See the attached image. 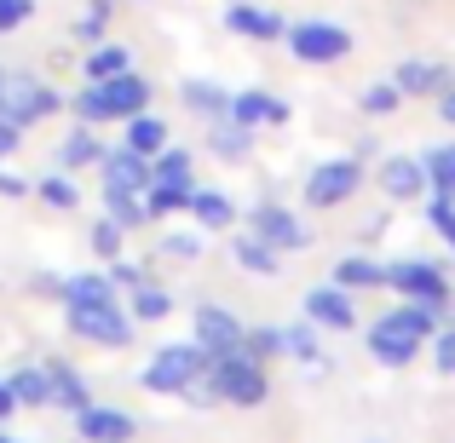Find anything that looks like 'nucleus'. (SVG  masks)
I'll list each match as a JSON object with an SVG mask.
<instances>
[{
	"instance_id": "nucleus-1",
	"label": "nucleus",
	"mask_w": 455,
	"mask_h": 443,
	"mask_svg": "<svg viewBox=\"0 0 455 443\" xmlns=\"http://www.w3.org/2000/svg\"><path fill=\"white\" fill-rule=\"evenodd\" d=\"M427 334H438V311L421 305V299H415V305H398V311H387V317H375V328H369V357L387 363V368H403V363H415Z\"/></svg>"
},
{
	"instance_id": "nucleus-2",
	"label": "nucleus",
	"mask_w": 455,
	"mask_h": 443,
	"mask_svg": "<svg viewBox=\"0 0 455 443\" xmlns=\"http://www.w3.org/2000/svg\"><path fill=\"white\" fill-rule=\"evenodd\" d=\"M208 386H213V398H220V403H236V409H254V403L271 398L266 363H259V357H248L243 345H236V352L208 357Z\"/></svg>"
},
{
	"instance_id": "nucleus-3",
	"label": "nucleus",
	"mask_w": 455,
	"mask_h": 443,
	"mask_svg": "<svg viewBox=\"0 0 455 443\" xmlns=\"http://www.w3.org/2000/svg\"><path fill=\"white\" fill-rule=\"evenodd\" d=\"M150 104V87L127 69V75H110V81H87V92L76 99L81 122H127Z\"/></svg>"
},
{
	"instance_id": "nucleus-4",
	"label": "nucleus",
	"mask_w": 455,
	"mask_h": 443,
	"mask_svg": "<svg viewBox=\"0 0 455 443\" xmlns=\"http://www.w3.org/2000/svg\"><path fill=\"white\" fill-rule=\"evenodd\" d=\"M196 375H208V352H202V345H167V352H156L145 363L139 386L156 392V398H179Z\"/></svg>"
},
{
	"instance_id": "nucleus-5",
	"label": "nucleus",
	"mask_w": 455,
	"mask_h": 443,
	"mask_svg": "<svg viewBox=\"0 0 455 443\" xmlns=\"http://www.w3.org/2000/svg\"><path fill=\"white\" fill-rule=\"evenodd\" d=\"M387 289H398V294L421 299V305H433V311L455 305L450 277H444L438 265H427V259H398V265H387Z\"/></svg>"
},
{
	"instance_id": "nucleus-6",
	"label": "nucleus",
	"mask_w": 455,
	"mask_h": 443,
	"mask_svg": "<svg viewBox=\"0 0 455 443\" xmlns=\"http://www.w3.org/2000/svg\"><path fill=\"white\" fill-rule=\"evenodd\" d=\"M58 104H64V99H58L46 81H35V75H0V115H12L18 127L52 115Z\"/></svg>"
},
{
	"instance_id": "nucleus-7",
	"label": "nucleus",
	"mask_w": 455,
	"mask_h": 443,
	"mask_svg": "<svg viewBox=\"0 0 455 443\" xmlns=\"http://www.w3.org/2000/svg\"><path fill=\"white\" fill-rule=\"evenodd\" d=\"M289 52L300 58V64H340V58L352 52V35H346L340 23H294Z\"/></svg>"
},
{
	"instance_id": "nucleus-8",
	"label": "nucleus",
	"mask_w": 455,
	"mask_h": 443,
	"mask_svg": "<svg viewBox=\"0 0 455 443\" xmlns=\"http://www.w3.org/2000/svg\"><path fill=\"white\" fill-rule=\"evenodd\" d=\"M69 328L81 334V340H92V345H127L133 334H127V317L116 311V299H92V305H69Z\"/></svg>"
},
{
	"instance_id": "nucleus-9",
	"label": "nucleus",
	"mask_w": 455,
	"mask_h": 443,
	"mask_svg": "<svg viewBox=\"0 0 455 443\" xmlns=\"http://www.w3.org/2000/svg\"><path fill=\"white\" fill-rule=\"evenodd\" d=\"M357 185H363V167L357 162H323L306 178V202L311 208H340V202L357 196Z\"/></svg>"
},
{
	"instance_id": "nucleus-10",
	"label": "nucleus",
	"mask_w": 455,
	"mask_h": 443,
	"mask_svg": "<svg viewBox=\"0 0 455 443\" xmlns=\"http://www.w3.org/2000/svg\"><path fill=\"white\" fill-rule=\"evenodd\" d=\"M254 236H259V242H271L277 254H294V248H306V242H311V231H306L300 219H294L289 208H277V202L254 208Z\"/></svg>"
},
{
	"instance_id": "nucleus-11",
	"label": "nucleus",
	"mask_w": 455,
	"mask_h": 443,
	"mask_svg": "<svg viewBox=\"0 0 455 443\" xmlns=\"http://www.w3.org/2000/svg\"><path fill=\"white\" fill-rule=\"evenodd\" d=\"M76 432L87 443H127L139 432V421L127 409H104V403H87V409H76Z\"/></svg>"
},
{
	"instance_id": "nucleus-12",
	"label": "nucleus",
	"mask_w": 455,
	"mask_h": 443,
	"mask_svg": "<svg viewBox=\"0 0 455 443\" xmlns=\"http://www.w3.org/2000/svg\"><path fill=\"white\" fill-rule=\"evenodd\" d=\"M243 334H248V328H243V322H236L225 305H202V311H196V345H202L208 357L236 352V345H243Z\"/></svg>"
},
{
	"instance_id": "nucleus-13",
	"label": "nucleus",
	"mask_w": 455,
	"mask_h": 443,
	"mask_svg": "<svg viewBox=\"0 0 455 443\" xmlns=\"http://www.w3.org/2000/svg\"><path fill=\"white\" fill-rule=\"evenodd\" d=\"M225 29H231V35H248V41H283V35H289V23H283V12H266V6H254V0H231Z\"/></svg>"
},
{
	"instance_id": "nucleus-14",
	"label": "nucleus",
	"mask_w": 455,
	"mask_h": 443,
	"mask_svg": "<svg viewBox=\"0 0 455 443\" xmlns=\"http://www.w3.org/2000/svg\"><path fill=\"white\" fill-rule=\"evenodd\" d=\"M225 115H231V122H243V127H283V122H289V104H283L277 99V92H236V99L231 104H225Z\"/></svg>"
},
{
	"instance_id": "nucleus-15",
	"label": "nucleus",
	"mask_w": 455,
	"mask_h": 443,
	"mask_svg": "<svg viewBox=\"0 0 455 443\" xmlns=\"http://www.w3.org/2000/svg\"><path fill=\"white\" fill-rule=\"evenodd\" d=\"M380 190H387L392 202H415L427 190L421 155H387V162H380Z\"/></svg>"
},
{
	"instance_id": "nucleus-16",
	"label": "nucleus",
	"mask_w": 455,
	"mask_h": 443,
	"mask_svg": "<svg viewBox=\"0 0 455 443\" xmlns=\"http://www.w3.org/2000/svg\"><path fill=\"white\" fill-rule=\"evenodd\" d=\"M145 185H150V155H139L133 145L104 155V190H139L145 196Z\"/></svg>"
},
{
	"instance_id": "nucleus-17",
	"label": "nucleus",
	"mask_w": 455,
	"mask_h": 443,
	"mask_svg": "<svg viewBox=\"0 0 455 443\" xmlns=\"http://www.w3.org/2000/svg\"><path fill=\"white\" fill-rule=\"evenodd\" d=\"M306 317L317 322V328H352L357 311H352V294H346L340 282H329V289H311L306 294Z\"/></svg>"
},
{
	"instance_id": "nucleus-18",
	"label": "nucleus",
	"mask_w": 455,
	"mask_h": 443,
	"mask_svg": "<svg viewBox=\"0 0 455 443\" xmlns=\"http://www.w3.org/2000/svg\"><path fill=\"white\" fill-rule=\"evenodd\" d=\"M392 81H398L403 99H410V92H444V87H450V69L433 64V58H403Z\"/></svg>"
},
{
	"instance_id": "nucleus-19",
	"label": "nucleus",
	"mask_w": 455,
	"mask_h": 443,
	"mask_svg": "<svg viewBox=\"0 0 455 443\" xmlns=\"http://www.w3.org/2000/svg\"><path fill=\"white\" fill-rule=\"evenodd\" d=\"M46 392H52V403H58V409H69V415H76V409H87V380H81V368H69V363H52V368H46Z\"/></svg>"
},
{
	"instance_id": "nucleus-20",
	"label": "nucleus",
	"mask_w": 455,
	"mask_h": 443,
	"mask_svg": "<svg viewBox=\"0 0 455 443\" xmlns=\"http://www.w3.org/2000/svg\"><path fill=\"white\" fill-rule=\"evenodd\" d=\"M254 127H243V122H231V115H213V133H208V145H213V155H225V162H243L248 155V145H254Z\"/></svg>"
},
{
	"instance_id": "nucleus-21",
	"label": "nucleus",
	"mask_w": 455,
	"mask_h": 443,
	"mask_svg": "<svg viewBox=\"0 0 455 443\" xmlns=\"http://www.w3.org/2000/svg\"><path fill=\"white\" fill-rule=\"evenodd\" d=\"M334 282H340L346 294H352V289H387V265L352 254V259H340V265H334Z\"/></svg>"
},
{
	"instance_id": "nucleus-22",
	"label": "nucleus",
	"mask_w": 455,
	"mask_h": 443,
	"mask_svg": "<svg viewBox=\"0 0 455 443\" xmlns=\"http://www.w3.org/2000/svg\"><path fill=\"white\" fill-rule=\"evenodd\" d=\"M190 213H196V225H208V231H225V225L236 219L225 190H190Z\"/></svg>"
},
{
	"instance_id": "nucleus-23",
	"label": "nucleus",
	"mask_w": 455,
	"mask_h": 443,
	"mask_svg": "<svg viewBox=\"0 0 455 443\" xmlns=\"http://www.w3.org/2000/svg\"><path fill=\"white\" fill-rule=\"evenodd\" d=\"M231 254H236V265L243 271H254V277H271V271L283 265V254L271 242H259V236H236L231 242Z\"/></svg>"
},
{
	"instance_id": "nucleus-24",
	"label": "nucleus",
	"mask_w": 455,
	"mask_h": 443,
	"mask_svg": "<svg viewBox=\"0 0 455 443\" xmlns=\"http://www.w3.org/2000/svg\"><path fill=\"white\" fill-rule=\"evenodd\" d=\"M127 145H133L139 155H156V150L167 145V127L156 122V115H145V110H139V115H127Z\"/></svg>"
},
{
	"instance_id": "nucleus-25",
	"label": "nucleus",
	"mask_w": 455,
	"mask_h": 443,
	"mask_svg": "<svg viewBox=\"0 0 455 443\" xmlns=\"http://www.w3.org/2000/svg\"><path fill=\"white\" fill-rule=\"evenodd\" d=\"M58 162L64 167H92V162H104V145L92 138V127H76V133L64 138V150H58Z\"/></svg>"
},
{
	"instance_id": "nucleus-26",
	"label": "nucleus",
	"mask_w": 455,
	"mask_h": 443,
	"mask_svg": "<svg viewBox=\"0 0 455 443\" xmlns=\"http://www.w3.org/2000/svg\"><path fill=\"white\" fill-rule=\"evenodd\" d=\"M150 178H162V185H190V150H156L150 155Z\"/></svg>"
},
{
	"instance_id": "nucleus-27",
	"label": "nucleus",
	"mask_w": 455,
	"mask_h": 443,
	"mask_svg": "<svg viewBox=\"0 0 455 443\" xmlns=\"http://www.w3.org/2000/svg\"><path fill=\"white\" fill-rule=\"evenodd\" d=\"M190 190H196V185H162V178H150V185H145V208H150V219H156V213H179V208H190Z\"/></svg>"
},
{
	"instance_id": "nucleus-28",
	"label": "nucleus",
	"mask_w": 455,
	"mask_h": 443,
	"mask_svg": "<svg viewBox=\"0 0 455 443\" xmlns=\"http://www.w3.org/2000/svg\"><path fill=\"white\" fill-rule=\"evenodd\" d=\"M12 398L29 403V409H46V403H52V392H46V368H18V375H12Z\"/></svg>"
},
{
	"instance_id": "nucleus-29",
	"label": "nucleus",
	"mask_w": 455,
	"mask_h": 443,
	"mask_svg": "<svg viewBox=\"0 0 455 443\" xmlns=\"http://www.w3.org/2000/svg\"><path fill=\"white\" fill-rule=\"evenodd\" d=\"M127 64H133V52H127V46H99V52L87 58V81H110V75H127Z\"/></svg>"
},
{
	"instance_id": "nucleus-30",
	"label": "nucleus",
	"mask_w": 455,
	"mask_h": 443,
	"mask_svg": "<svg viewBox=\"0 0 455 443\" xmlns=\"http://www.w3.org/2000/svg\"><path fill=\"white\" fill-rule=\"evenodd\" d=\"M185 104L196 115H225V104H231V92L213 87V81H185Z\"/></svg>"
},
{
	"instance_id": "nucleus-31",
	"label": "nucleus",
	"mask_w": 455,
	"mask_h": 443,
	"mask_svg": "<svg viewBox=\"0 0 455 443\" xmlns=\"http://www.w3.org/2000/svg\"><path fill=\"white\" fill-rule=\"evenodd\" d=\"M421 167H427V185L433 190H455V145H433L421 155Z\"/></svg>"
},
{
	"instance_id": "nucleus-32",
	"label": "nucleus",
	"mask_w": 455,
	"mask_h": 443,
	"mask_svg": "<svg viewBox=\"0 0 455 443\" xmlns=\"http://www.w3.org/2000/svg\"><path fill=\"white\" fill-rule=\"evenodd\" d=\"M104 202H110V219L122 225V231H127V225H145V219H150V208L139 202V190H104Z\"/></svg>"
},
{
	"instance_id": "nucleus-33",
	"label": "nucleus",
	"mask_w": 455,
	"mask_h": 443,
	"mask_svg": "<svg viewBox=\"0 0 455 443\" xmlns=\"http://www.w3.org/2000/svg\"><path fill=\"white\" fill-rule=\"evenodd\" d=\"M427 219H433V231L455 248V190H433V196H427Z\"/></svg>"
},
{
	"instance_id": "nucleus-34",
	"label": "nucleus",
	"mask_w": 455,
	"mask_h": 443,
	"mask_svg": "<svg viewBox=\"0 0 455 443\" xmlns=\"http://www.w3.org/2000/svg\"><path fill=\"white\" fill-rule=\"evenodd\" d=\"M167 311H173V299H167L162 289H150V282H139V289H133V317L139 322H162Z\"/></svg>"
},
{
	"instance_id": "nucleus-35",
	"label": "nucleus",
	"mask_w": 455,
	"mask_h": 443,
	"mask_svg": "<svg viewBox=\"0 0 455 443\" xmlns=\"http://www.w3.org/2000/svg\"><path fill=\"white\" fill-rule=\"evenodd\" d=\"M64 299L69 305H92V299H116V289H110V277H76V282H64Z\"/></svg>"
},
{
	"instance_id": "nucleus-36",
	"label": "nucleus",
	"mask_w": 455,
	"mask_h": 443,
	"mask_svg": "<svg viewBox=\"0 0 455 443\" xmlns=\"http://www.w3.org/2000/svg\"><path fill=\"white\" fill-rule=\"evenodd\" d=\"M283 357H300V363H323V352H317V334L306 328H283Z\"/></svg>"
},
{
	"instance_id": "nucleus-37",
	"label": "nucleus",
	"mask_w": 455,
	"mask_h": 443,
	"mask_svg": "<svg viewBox=\"0 0 455 443\" xmlns=\"http://www.w3.org/2000/svg\"><path fill=\"white\" fill-rule=\"evenodd\" d=\"M243 352L259 357V363H266V357H283V328H248L243 334Z\"/></svg>"
},
{
	"instance_id": "nucleus-38",
	"label": "nucleus",
	"mask_w": 455,
	"mask_h": 443,
	"mask_svg": "<svg viewBox=\"0 0 455 443\" xmlns=\"http://www.w3.org/2000/svg\"><path fill=\"white\" fill-rule=\"evenodd\" d=\"M398 104H403L398 81H375V87L363 92V110H369V115H392V110H398Z\"/></svg>"
},
{
	"instance_id": "nucleus-39",
	"label": "nucleus",
	"mask_w": 455,
	"mask_h": 443,
	"mask_svg": "<svg viewBox=\"0 0 455 443\" xmlns=\"http://www.w3.org/2000/svg\"><path fill=\"white\" fill-rule=\"evenodd\" d=\"M41 202H46V208H58V213H69V208L81 202V190L69 185V178H52V173H46V178H41Z\"/></svg>"
},
{
	"instance_id": "nucleus-40",
	"label": "nucleus",
	"mask_w": 455,
	"mask_h": 443,
	"mask_svg": "<svg viewBox=\"0 0 455 443\" xmlns=\"http://www.w3.org/2000/svg\"><path fill=\"white\" fill-rule=\"evenodd\" d=\"M110 29V0H92L87 12H81V23H76V35L81 41H99V35Z\"/></svg>"
},
{
	"instance_id": "nucleus-41",
	"label": "nucleus",
	"mask_w": 455,
	"mask_h": 443,
	"mask_svg": "<svg viewBox=\"0 0 455 443\" xmlns=\"http://www.w3.org/2000/svg\"><path fill=\"white\" fill-rule=\"evenodd\" d=\"M92 248H99L104 259H116V254H122V225H116V219H99V225H92Z\"/></svg>"
},
{
	"instance_id": "nucleus-42",
	"label": "nucleus",
	"mask_w": 455,
	"mask_h": 443,
	"mask_svg": "<svg viewBox=\"0 0 455 443\" xmlns=\"http://www.w3.org/2000/svg\"><path fill=\"white\" fill-rule=\"evenodd\" d=\"M162 248L173 259H202V236H185V231H173V236H162Z\"/></svg>"
},
{
	"instance_id": "nucleus-43",
	"label": "nucleus",
	"mask_w": 455,
	"mask_h": 443,
	"mask_svg": "<svg viewBox=\"0 0 455 443\" xmlns=\"http://www.w3.org/2000/svg\"><path fill=\"white\" fill-rule=\"evenodd\" d=\"M35 12V0H0V29H23Z\"/></svg>"
},
{
	"instance_id": "nucleus-44",
	"label": "nucleus",
	"mask_w": 455,
	"mask_h": 443,
	"mask_svg": "<svg viewBox=\"0 0 455 443\" xmlns=\"http://www.w3.org/2000/svg\"><path fill=\"white\" fill-rule=\"evenodd\" d=\"M433 352H438V375H455V328L433 334Z\"/></svg>"
},
{
	"instance_id": "nucleus-45",
	"label": "nucleus",
	"mask_w": 455,
	"mask_h": 443,
	"mask_svg": "<svg viewBox=\"0 0 455 443\" xmlns=\"http://www.w3.org/2000/svg\"><path fill=\"white\" fill-rule=\"evenodd\" d=\"M18 138H23V127L12 122V115H0V155H12V150H18Z\"/></svg>"
},
{
	"instance_id": "nucleus-46",
	"label": "nucleus",
	"mask_w": 455,
	"mask_h": 443,
	"mask_svg": "<svg viewBox=\"0 0 455 443\" xmlns=\"http://www.w3.org/2000/svg\"><path fill=\"white\" fill-rule=\"evenodd\" d=\"M23 190H29V185H23L12 167H0V196H23Z\"/></svg>"
},
{
	"instance_id": "nucleus-47",
	"label": "nucleus",
	"mask_w": 455,
	"mask_h": 443,
	"mask_svg": "<svg viewBox=\"0 0 455 443\" xmlns=\"http://www.w3.org/2000/svg\"><path fill=\"white\" fill-rule=\"evenodd\" d=\"M438 115H444V122L455 127V87H444V92H438Z\"/></svg>"
},
{
	"instance_id": "nucleus-48",
	"label": "nucleus",
	"mask_w": 455,
	"mask_h": 443,
	"mask_svg": "<svg viewBox=\"0 0 455 443\" xmlns=\"http://www.w3.org/2000/svg\"><path fill=\"white\" fill-rule=\"evenodd\" d=\"M110 277H116V282H127V289H139V282H145L133 265H122V259H116V271H110Z\"/></svg>"
},
{
	"instance_id": "nucleus-49",
	"label": "nucleus",
	"mask_w": 455,
	"mask_h": 443,
	"mask_svg": "<svg viewBox=\"0 0 455 443\" xmlns=\"http://www.w3.org/2000/svg\"><path fill=\"white\" fill-rule=\"evenodd\" d=\"M12 409H18V398H12V380H0V421H6Z\"/></svg>"
},
{
	"instance_id": "nucleus-50",
	"label": "nucleus",
	"mask_w": 455,
	"mask_h": 443,
	"mask_svg": "<svg viewBox=\"0 0 455 443\" xmlns=\"http://www.w3.org/2000/svg\"><path fill=\"white\" fill-rule=\"evenodd\" d=\"M0 443H18V438H6V432H0Z\"/></svg>"
}]
</instances>
